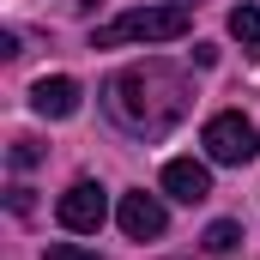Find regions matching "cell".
<instances>
[{"mask_svg":"<svg viewBox=\"0 0 260 260\" xmlns=\"http://www.w3.org/2000/svg\"><path fill=\"white\" fill-rule=\"evenodd\" d=\"M30 109H37V115H49V121H67V115L79 109V85H73L67 73L37 79V85H30Z\"/></svg>","mask_w":260,"mask_h":260,"instance_id":"cell-7","label":"cell"},{"mask_svg":"<svg viewBox=\"0 0 260 260\" xmlns=\"http://www.w3.org/2000/svg\"><path fill=\"white\" fill-rule=\"evenodd\" d=\"M49 260H103V254H91V248H79V242H55Z\"/></svg>","mask_w":260,"mask_h":260,"instance_id":"cell-11","label":"cell"},{"mask_svg":"<svg viewBox=\"0 0 260 260\" xmlns=\"http://www.w3.org/2000/svg\"><path fill=\"white\" fill-rule=\"evenodd\" d=\"M188 24H194V6H176V0L133 6V12H121L115 24H103V30L91 37V49H121V43H176V37H188Z\"/></svg>","mask_w":260,"mask_h":260,"instance_id":"cell-2","label":"cell"},{"mask_svg":"<svg viewBox=\"0 0 260 260\" xmlns=\"http://www.w3.org/2000/svg\"><path fill=\"white\" fill-rule=\"evenodd\" d=\"M200 139H206V157H212V164H254V151H260V127L242 115V109L212 115Z\"/></svg>","mask_w":260,"mask_h":260,"instance_id":"cell-3","label":"cell"},{"mask_svg":"<svg viewBox=\"0 0 260 260\" xmlns=\"http://www.w3.org/2000/svg\"><path fill=\"white\" fill-rule=\"evenodd\" d=\"M230 37L260 61V6H236V12H230Z\"/></svg>","mask_w":260,"mask_h":260,"instance_id":"cell-8","label":"cell"},{"mask_svg":"<svg viewBox=\"0 0 260 260\" xmlns=\"http://www.w3.org/2000/svg\"><path fill=\"white\" fill-rule=\"evenodd\" d=\"M164 194L182 200V206H200V200L212 194V170L194 164V157H170L164 164Z\"/></svg>","mask_w":260,"mask_h":260,"instance_id":"cell-6","label":"cell"},{"mask_svg":"<svg viewBox=\"0 0 260 260\" xmlns=\"http://www.w3.org/2000/svg\"><path fill=\"white\" fill-rule=\"evenodd\" d=\"M236 242H242V224L236 218H218L206 230V254H236Z\"/></svg>","mask_w":260,"mask_h":260,"instance_id":"cell-9","label":"cell"},{"mask_svg":"<svg viewBox=\"0 0 260 260\" xmlns=\"http://www.w3.org/2000/svg\"><path fill=\"white\" fill-rule=\"evenodd\" d=\"M182 103H188L182 73H170V67H157V61L151 67H127V73L109 79V109L133 133H164L182 115Z\"/></svg>","mask_w":260,"mask_h":260,"instance_id":"cell-1","label":"cell"},{"mask_svg":"<svg viewBox=\"0 0 260 260\" xmlns=\"http://www.w3.org/2000/svg\"><path fill=\"white\" fill-rule=\"evenodd\" d=\"M61 224L67 230H79V236H97L103 230V218H109V194H103V182H73L61 194Z\"/></svg>","mask_w":260,"mask_h":260,"instance_id":"cell-4","label":"cell"},{"mask_svg":"<svg viewBox=\"0 0 260 260\" xmlns=\"http://www.w3.org/2000/svg\"><path fill=\"white\" fill-rule=\"evenodd\" d=\"M115 218H121V230H127L133 242H151V236H164V224H170L164 200H157V194H145V188H133V194H121V206H115Z\"/></svg>","mask_w":260,"mask_h":260,"instance_id":"cell-5","label":"cell"},{"mask_svg":"<svg viewBox=\"0 0 260 260\" xmlns=\"http://www.w3.org/2000/svg\"><path fill=\"white\" fill-rule=\"evenodd\" d=\"M37 157H43V145H37V139H12V170H30Z\"/></svg>","mask_w":260,"mask_h":260,"instance_id":"cell-10","label":"cell"}]
</instances>
